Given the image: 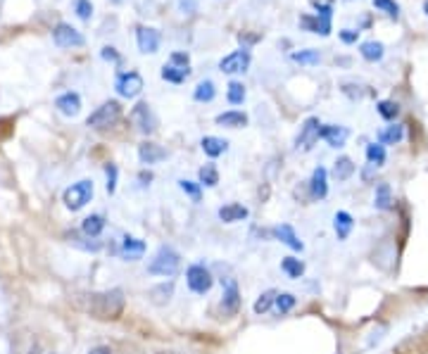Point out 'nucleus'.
I'll use <instances>...</instances> for the list:
<instances>
[{
    "label": "nucleus",
    "instance_id": "obj_1",
    "mask_svg": "<svg viewBox=\"0 0 428 354\" xmlns=\"http://www.w3.org/2000/svg\"><path fill=\"white\" fill-rule=\"evenodd\" d=\"M124 290L112 288L105 290V293H96L91 295L88 300V311L91 316L100 318V321H117V318L124 314Z\"/></svg>",
    "mask_w": 428,
    "mask_h": 354
},
{
    "label": "nucleus",
    "instance_id": "obj_2",
    "mask_svg": "<svg viewBox=\"0 0 428 354\" xmlns=\"http://www.w3.org/2000/svg\"><path fill=\"white\" fill-rule=\"evenodd\" d=\"M178 269H181V257H178L176 250H171V247H167V245H162L160 250L155 252L153 261L148 264L150 274H153V276H164V278L176 276Z\"/></svg>",
    "mask_w": 428,
    "mask_h": 354
},
{
    "label": "nucleus",
    "instance_id": "obj_3",
    "mask_svg": "<svg viewBox=\"0 0 428 354\" xmlns=\"http://www.w3.org/2000/svg\"><path fill=\"white\" fill-rule=\"evenodd\" d=\"M317 8V15H302L300 17V26L312 33H321V36H328L331 33V15H333V5L331 3H314Z\"/></svg>",
    "mask_w": 428,
    "mask_h": 354
},
{
    "label": "nucleus",
    "instance_id": "obj_4",
    "mask_svg": "<svg viewBox=\"0 0 428 354\" xmlns=\"http://www.w3.org/2000/svg\"><path fill=\"white\" fill-rule=\"evenodd\" d=\"M119 117H121V105L117 100H107L96 112H91V117L86 119V126H91L96 131H105L117 124Z\"/></svg>",
    "mask_w": 428,
    "mask_h": 354
},
{
    "label": "nucleus",
    "instance_id": "obj_5",
    "mask_svg": "<svg viewBox=\"0 0 428 354\" xmlns=\"http://www.w3.org/2000/svg\"><path fill=\"white\" fill-rule=\"evenodd\" d=\"M91 200H93V181H88V179L71 183V186L64 190V195H62L64 207L71 209V212L83 209Z\"/></svg>",
    "mask_w": 428,
    "mask_h": 354
},
{
    "label": "nucleus",
    "instance_id": "obj_6",
    "mask_svg": "<svg viewBox=\"0 0 428 354\" xmlns=\"http://www.w3.org/2000/svg\"><path fill=\"white\" fill-rule=\"evenodd\" d=\"M128 119H131V124L136 126V131L143 133V136H150V133H155V129H157V117L148 103L136 105Z\"/></svg>",
    "mask_w": 428,
    "mask_h": 354
},
{
    "label": "nucleus",
    "instance_id": "obj_7",
    "mask_svg": "<svg viewBox=\"0 0 428 354\" xmlns=\"http://www.w3.org/2000/svg\"><path fill=\"white\" fill-rule=\"evenodd\" d=\"M185 283H188V288L193 293L205 295L212 290L214 278H212L210 269H205L203 264H193V266H188V271H185Z\"/></svg>",
    "mask_w": 428,
    "mask_h": 354
},
{
    "label": "nucleus",
    "instance_id": "obj_8",
    "mask_svg": "<svg viewBox=\"0 0 428 354\" xmlns=\"http://www.w3.org/2000/svg\"><path fill=\"white\" fill-rule=\"evenodd\" d=\"M53 41H55L57 48H81V46L86 43L83 33L76 31L74 26L67 24V22L55 24V29H53Z\"/></svg>",
    "mask_w": 428,
    "mask_h": 354
},
{
    "label": "nucleus",
    "instance_id": "obj_9",
    "mask_svg": "<svg viewBox=\"0 0 428 354\" xmlns=\"http://www.w3.org/2000/svg\"><path fill=\"white\" fill-rule=\"evenodd\" d=\"M250 60H253V55H250L248 48H238V51L228 53L226 58H221L219 69L224 74H240L250 67Z\"/></svg>",
    "mask_w": 428,
    "mask_h": 354
},
{
    "label": "nucleus",
    "instance_id": "obj_10",
    "mask_svg": "<svg viewBox=\"0 0 428 354\" xmlns=\"http://www.w3.org/2000/svg\"><path fill=\"white\" fill-rule=\"evenodd\" d=\"M114 88H117L119 98H126V100H131V98H138L141 90H143V76L138 72H124L117 76V83H114Z\"/></svg>",
    "mask_w": 428,
    "mask_h": 354
},
{
    "label": "nucleus",
    "instance_id": "obj_11",
    "mask_svg": "<svg viewBox=\"0 0 428 354\" xmlns=\"http://www.w3.org/2000/svg\"><path fill=\"white\" fill-rule=\"evenodd\" d=\"M319 129H321V122L317 117H310L305 119V124L300 126V133L295 138V147L297 150H312V145L319 140Z\"/></svg>",
    "mask_w": 428,
    "mask_h": 354
},
{
    "label": "nucleus",
    "instance_id": "obj_12",
    "mask_svg": "<svg viewBox=\"0 0 428 354\" xmlns=\"http://www.w3.org/2000/svg\"><path fill=\"white\" fill-rule=\"evenodd\" d=\"M221 311L226 316H235L240 311V290L233 278H224V295H221Z\"/></svg>",
    "mask_w": 428,
    "mask_h": 354
},
{
    "label": "nucleus",
    "instance_id": "obj_13",
    "mask_svg": "<svg viewBox=\"0 0 428 354\" xmlns=\"http://www.w3.org/2000/svg\"><path fill=\"white\" fill-rule=\"evenodd\" d=\"M136 43L143 55H155L160 51V31L153 26H138L136 29Z\"/></svg>",
    "mask_w": 428,
    "mask_h": 354
},
{
    "label": "nucleus",
    "instance_id": "obj_14",
    "mask_svg": "<svg viewBox=\"0 0 428 354\" xmlns=\"http://www.w3.org/2000/svg\"><path fill=\"white\" fill-rule=\"evenodd\" d=\"M55 108L62 117H76L81 112V95L74 93V90H67V93L57 95Z\"/></svg>",
    "mask_w": 428,
    "mask_h": 354
},
{
    "label": "nucleus",
    "instance_id": "obj_15",
    "mask_svg": "<svg viewBox=\"0 0 428 354\" xmlns=\"http://www.w3.org/2000/svg\"><path fill=\"white\" fill-rule=\"evenodd\" d=\"M350 136V131L345 126H335V124H328V126H321L319 129V138H324L331 147H342L345 140Z\"/></svg>",
    "mask_w": 428,
    "mask_h": 354
},
{
    "label": "nucleus",
    "instance_id": "obj_16",
    "mask_svg": "<svg viewBox=\"0 0 428 354\" xmlns=\"http://www.w3.org/2000/svg\"><path fill=\"white\" fill-rule=\"evenodd\" d=\"M138 160L141 165H157V162L167 160V150L157 143H143L138 145Z\"/></svg>",
    "mask_w": 428,
    "mask_h": 354
},
{
    "label": "nucleus",
    "instance_id": "obj_17",
    "mask_svg": "<svg viewBox=\"0 0 428 354\" xmlns=\"http://www.w3.org/2000/svg\"><path fill=\"white\" fill-rule=\"evenodd\" d=\"M271 233H274V238H278V240H281L283 245H288L290 250H295V252H302V250H305V243H302V240L297 238V233L292 231V226H288V224H283V226H276V229L271 231Z\"/></svg>",
    "mask_w": 428,
    "mask_h": 354
},
{
    "label": "nucleus",
    "instance_id": "obj_18",
    "mask_svg": "<svg viewBox=\"0 0 428 354\" xmlns=\"http://www.w3.org/2000/svg\"><path fill=\"white\" fill-rule=\"evenodd\" d=\"M146 254V243L136 236H124L121 240V257L128 259V261H136Z\"/></svg>",
    "mask_w": 428,
    "mask_h": 354
},
{
    "label": "nucleus",
    "instance_id": "obj_19",
    "mask_svg": "<svg viewBox=\"0 0 428 354\" xmlns=\"http://www.w3.org/2000/svg\"><path fill=\"white\" fill-rule=\"evenodd\" d=\"M310 193L314 200H324V197L328 195V174L324 167L314 169L312 174V181H310Z\"/></svg>",
    "mask_w": 428,
    "mask_h": 354
},
{
    "label": "nucleus",
    "instance_id": "obj_20",
    "mask_svg": "<svg viewBox=\"0 0 428 354\" xmlns=\"http://www.w3.org/2000/svg\"><path fill=\"white\" fill-rule=\"evenodd\" d=\"M217 124L228 126V129H243V126H248V115L245 112H238V110L221 112V115H217Z\"/></svg>",
    "mask_w": 428,
    "mask_h": 354
},
{
    "label": "nucleus",
    "instance_id": "obj_21",
    "mask_svg": "<svg viewBox=\"0 0 428 354\" xmlns=\"http://www.w3.org/2000/svg\"><path fill=\"white\" fill-rule=\"evenodd\" d=\"M248 207H243V204H224V207L219 209V219L224 224H235V222H243V219H248Z\"/></svg>",
    "mask_w": 428,
    "mask_h": 354
},
{
    "label": "nucleus",
    "instance_id": "obj_22",
    "mask_svg": "<svg viewBox=\"0 0 428 354\" xmlns=\"http://www.w3.org/2000/svg\"><path fill=\"white\" fill-rule=\"evenodd\" d=\"M203 152L207 155V157H219V155H224L228 150V143L224 138H217V136H205L203 138Z\"/></svg>",
    "mask_w": 428,
    "mask_h": 354
},
{
    "label": "nucleus",
    "instance_id": "obj_23",
    "mask_svg": "<svg viewBox=\"0 0 428 354\" xmlns=\"http://www.w3.org/2000/svg\"><path fill=\"white\" fill-rule=\"evenodd\" d=\"M103 231H105V219L100 214H91V217H86L81 222V233H83V236L100 238V233H103Z\"/></svg>",
    "mask_w": 428,
    "mask_h": 354
},
{
    "label": "nucleus",
    "instance_id": "obj_24",
    "mask_svg": "<svg viewBox=\"0 0 428 354\" xmlns=\"http://www.w3.org/2000/svg\"><path fill=\"white\" fill-rule=\"evenodd\" d=\"M188 76H190L188 67H176V65H171V62L162 67V79L167 83H183Z\"/></svg>",
    "mask_w": 428,
    "mask_h": 354
},
{
    "label": "nucleus",
    "instance_id": "obj_25",
    "mask_svg": "<svg viewBox=\"0 0 428 354\" xmlns=\"http://www.w3.org/2000/svg\"><path fill=\"white\" fill-rule=\"evenodd\" d=\"M352 226H355V222L347 212H338V214L333 217V229H335L338 240H345L350 236V231H352Z\"/></svg>",
    "mask_w": 428,
    "mask_h": 354
},
{
    "label": "nucleus",
    "instance_id": "obj_26",
    "mask_svg": "<svg viewBox=\"0 0 428 354\" xmlns=\"http://www.w3.org/2000/svg\"><path fill=\"white\" fill-rule=\"evenodd\" d=\"M171 295H174V283H160V286H155L153 290H150V300H153V304H157V307H162V304H167L171 300Z\"/></svg>",
    "mask_w": 428,
    "mask_h": 354
},
{
    "label": "nucleus",
    "instance_id": "obj_27",
    "mask_svg": "<svg viewBox=\"0 0 428 354\" xmlns=\"http://www.w3.org/2000/svg\"><path fill=\"white\" fill-rule=\"evenodd\" d=\"M360 55L367 62H378V60H383L385 48H383V43H378V41H367V43L360 46Z\"/></svg>",
    "mask_w": 428,
    "mask_h": 354
},
{
    "label": "nucleus",
    "instance_id": "obj_28",
    "mask_svg": "<svg viewBox=\"0 0 428 354\" xmlns=\"http://www.w3.org/2000/svg\"><path fill=\"white\" fill-rule=\"evenodd\" d=\"M67 238H69L71 245L78 247V250H86V252H98L100 247H103L96 238H88V236H83V233H81V236H78V233H69Z\"/></svg>",
    "mask_w": 428,
    "mask_h": 354
},
{
    "label": "nucleus",
    "instance_id": "obj_29",
    "mask_svg": "<svg viewBox=\"0 0 428 354\" xmlns=\"http://www.w3.org/2000/svg\"><path fill=\"white\" fill-rule=\"evenodd\" d=\"M214 95H217V88H214V83L210 79L200 81L195 90H193V98H195L198 103H212Z\"/></svg>",
    "mask_w": 428,
    "mask_h": 354
},
{
    "label": "nucleus",
    "instance_id": "obj_30",
    "mask_svg": "<svg viewBox=\"0 0 428 354\" xmlns=\"http://www.w3.org/2000/svg\"><path fill=\"white\" fill-rule=\"evenodd\" d=\"M352 174H355L352 160H350V157H338V160H335V165H333V176H335V179H338V181H347Z\"/></svg>",
    "mask_w": 428,
    "mask_h": 354
},
{
    "label": "nucleus",
    "instance_id": "obj_31",
    "mask_svg": "<svg viewBox=\"0 0 428 354\" xmlns=\"http://www.w3.org/2000/svg\"><path fill=\"white\" fill-rule=\"evenodd\" d=\"M281 269H283V274L288 276V278H300V276L305 274V264L300 259H295V257H283Z\"/></svg>",
    "mask_w": 428,
    "mask_h": 354
},
{
    "label": "nucleus",
    "instance_id": "obj_32",
    "mask_svg": "<svg viewBox=\"0 0 428 354\" xmlns=\"http://www.w3.org/2000/svg\"><path fill=\"white\" fill-rule=\"evenodd\" d=\"M198 176H200V186L214 188L219 183V172H217V167H214V165H205L198 172Z\"/></svg>",
    "mask_w": 428,
    "mask_h": 354
},
{
    "label": "nucleus",
    "instance_id": "obj_33",
    "mask_svg": "<svg viewBox=\"0 0 428 354\" xmlns=\"http://www.w3.org/2000/svg\"><path fill=\"white\" fill-rule=\"evenodd\" d=\"M226 98L231 105H243V100H245V86L240 81H231L226 88Z\"/></svg>",
    "mask_w": 428,
    "mask_h": 354
},
{
    "label": "nucleus",
    "instance_id": "obj_34",
    "mask_svg": "<svg viewBox=\"0 0 428 354\" xmlns=\"http://www.w3.org/2000/svg\"><path fill=\"white\" fill-rule=\"evenodd\" d=\"M376 207L378 209H390L392 207V193H390L388 183H381V186L376 188Z\"/></svg>",
    "mask_w": 428,
    "mask_h": 354
},
{
    "label": "nucleus",
    "instance_id": "obj_35",
    "mask_svg": "<svg viewBox=\"0 0 428 354\" xmlns=\"http://www.w3.org/2000/svg\"><path fill=\"white\" fill-rule=\"evenodd\" d=\"M276 290H267V293H262L260 297H257L255 302V314H267V311L271 309V304H274L276 300Z\"/></svg>",
    "mask_w": 428,
    "mask_h": 354
},
{
    "label": "nucleus",
    "instance_id": "obj_36",
    "mask_svg": "<svg viewBox=\"0 0 428 354\" xmlns=\"http://www.w3.org/2000/svg\"><path fill=\"white\" fill-rule=\"evenodd\" d=\"M292 62H300V65H317V62L321 60L319 51H312V48H307V51H297L290 55Z\"/></svg>",
    "mask_w": 428,
    "mask_h": 354
},
{
    "label": "nucleus",
    "instance_id": "obj_37",
    "mask_svg": "<svg viewBox=\"0 0 428 354\" xmlns=\"http://www.w3.org/2000/svg\"><path fill=\"white\" fill-rule=\"evenodd\" d=\"M367 160H369V165L381 167L383 162H385V147H383L381 143H371V145H367Z\"/></svg>",
    "mask_w": 428,
    "mask_h": 354
},
{
    "label": "nucleus",
    "instance_id": "obj_38",
    "mask_svg": "<svg viewBox=\"0 0 428 354\" xmlns=\"http://www.w3.org/2000/svg\"><path fill=\"white\" fill-rule=\"evenodd\" d=\"M295 295H290V293H278L276 295V300H274V304H276V309H278V314H288V311L295 307Z\"/></svg>",
    "mask_w": 428,
    "mask_h": 354
},
{
    "label": "nucleus",
    "instance_id": "obj_39",
    "mask_svg": "<svg viewBox=\"0 0 428 354\" xmlns=\"http://www.w3.org/2000/svg\"><path fill=\"white\" fill-rule=\"evenodd\" d=\"M374 8L385 12L390 19H399V5L395 3V0H374Z\"/></svg>",
    "mask_w": 428,
    "mask_h": 354
},
{
    "label": "nucleus",
    "instance_id": "obj_40",
    "mask_svg": "<svg viewBox=\"0 0 428 354\" xmlns=\"http://www.w3.org/2000/svg\"><path fill=\"white\" fill-rule=\"evenodd\" d=\"M376 110H378V115H381L383 119H395L399 115V105L392 103V100H381Z\"/></svg>",
    "mask_w": 428,
    "mask_h": 354
},
{
    "label": "nucleus",
    "instance_id": "obj_41",
    "mask_svg": "<svg viewBox=\"0 0 428 354\" xmlns=\"http://www.w3.org/2000/svg\"><path fill=\"white\" fill-rule=\"evenodd\" d=\"M74 12H76L78 19L88 22L91 15H93V3H91V0H76V3H74Z\"/></svg>",
    "mask_w": 428,
    "mask_h": 354
},
{
    "label": "nucleus",
    "instance_id": "obj_42",
    "mask_svg": "<svg viewBox=\"0 0 428 354\" xmlns=\"http://www.w3.org/2000/svg\"><path fill=\"white\" fill-rule=\"evenodd\" d=\"M402 136H404V131H402V126H390L388 131H383L381 133V140L383 143H399V140H402Z\"/></svg>",
    "mask_w": 428,
    "mask_h": 354
},
{
    "label": "nucleus",
    "instance_id": "obj_43",
    "mask_svg": "<svg viewBox=\"0 0 428 354\" xmlns=\"http://www.w3.org/2000/svg\"><path fill=\"white\" fill-rule=\"evenodd\" d=\"M117 167H114V165H105V176H107V193H114V190H117Z\"/></svg>",
    "mask_w": 428,
    "mask_h": 354
},
{
    "label": "nucleus",
    "instance_id": "obj_44",
    "mask_svg": "<svg viewBox=\"0 0 428 354\" xmlns=\"http://www.w3.org/2000/svg\"><path fill=\"white\" fill-rule=\"evenodd\" d=\"M178 186H181L183 193H185V195H190L195 202L200 200V186H198V183H193V181H178Z\"/></svg>",
    "mask_w": 428,
    "mask_h": 354
},
{
    "label": "nucleus",
    "instance_id": "obj_45",
    "mask_svg": "<svg viewBox=\"0 0 428 354\" xmlns=\"http://www.w3.org/2000/svg\"><path fill=\"white\" fill-rule=\"evenodd\" d=\"M188 62H190L188 53H171V65H176V67H188Z\"/></svg>",
    "mask_w": 428,
    "mask_h": 354
},
{
    "label": "nucleus",
    "instance_id": "obj_46",
    "mask_svg": "<svg viewBox=\"0 0 428 354\" xmlns=\"http://www.w3.org/2000/svg\"><path fill=\"white\" fill-rule=\"evenodd\" d=\"M357 38H360V31H355V29H342L340 31L342 43H357Z\"/></svg>",
    "mask_w": 428,
    "mask_h": 354
},
{
    "label": "nucleus",
    "instance_id": "obj_47",
    "mask_svg": "<svg viewBox=\"0 0 428 354\" xmlns=\"http://www.w3.org/2000/svg\"><path fill=\"white\" fill-rule=\"evenodd\" d=\"M100 58L107 60V62H119V55H117V51H114L112 46H105L103 51H100Z\"/></svg>",
    "mask_w": 428,
    "mask_h": 354
},
{
    "label": "nucleus",
    "instance_id": "obj_48",
    "mask_svg": "<svg viewBox=\"0 0 428 354\" xmlns=\"http://www.w3.org/2000/svg\"><path fill=\"white\" fill-rule=\"evenodd\" d=\"M178 5H181V10H188V15L195 12V0H178Z\"/></svg>",
    "mask_w": 428,
    "mask_h": 354
},
{
    "label": "nucleus",
    "instance_id": "obj_49",
    "mask_svg": "<svg viewBox=\"0 0 428 354\" xmlns=\"http://www.w3.org/2000/svg\"><path fill=\"white\" fill-rule=\"evenodd\" d=\"M88 354H112V350L107 345H98V347H93Z\"/></svg>",
    "mask_w": 428,
    "mask_h": 354
},
{
    "label": "nucleus",
    "instance_id": "obj_50",
    "mask_svg": "<svg viewBox=\"0 0 428 354\" xmlns=\"http://www.w3.org/2000/svg\"><path fill=\"white\" fill-rule=\"evenodd\" d=\"M138 179H141L143 183H146V181H153V174H150V172H148V174H146V172H143V174L138 176Z\"/></svg>",
    "mask_w": 428,
    "mask_h": 354
},
{
    "label": "nucleus",
    "instance_id": "obj_51",
    "mask_svg": "<svg viewBox=\"0 0 428 354\" xmlns=\"http://www.w3.org/2000/svg\"><path fill=\"white\" fill-rule=\"evenodd\" d=\"M29 354H41V347H39V345H34L31 350H29Z\"/></svg>",
    "mask_w": 428,
    "mask_h": 354
},
{
    "label": "nucleus",
    "instance_id": "obj_52",
    "mask_svg": "<svg viewBox=\"0 0 428 354\" xmlns=\"http://www.w3.org/2000/svg\"><path fill=\"white\" fill-rule=\"evenodd\" d=\"M424 12H426V17H428V0H426V3H424Z\"/></svg>",
    "mask_w": 428,
    "mask_h": 354
},
{
    "label": "nucleus",
    "instance_id": "obj_53",
    "mask_svg": "<svg viewBox=\"0 0 428 354\" xmlns=\"http://www.w3.org/2000/svg\"><path fill=\"white\" fill-rule=\"evenodd\" d=\"M110 3H114V5H119V3H124V0H110Z\"/></svg>",
    "mask_w": 428,
    "mask_h": 354
},
{
    "label": "nucleus",
    "instance_id": "obj_54",
    "mask_svg": "<svg viewBox=\"0 0 428 354\" xmlns=\"http://www.w3.org/2000/svg\"><path fill=\"white\" fill-rule=\"evenodd\" d=\"M157 354H178V352H157Z\"/></svg>",
    "mask_w": 428,
    "mask_h": 354
}]
</instances>
